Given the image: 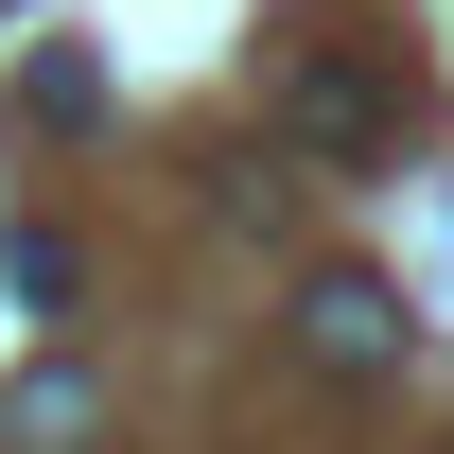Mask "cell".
I'll return each instance as SVG.
<instances>
[{
	"instance_id": "1",
	"label": "cell",
	"mask_w": 454,
	"mask_h": 454,
	"mask_svg": "<svg viewBox=\"0 0 454 454\" xmlns=\"http://www.w3.org/2000/svg\"><path fill=\"white\" fill-rule=\"evenodd\" d=\"M280 122H297V140H333V158H385V140H402V106H385L349 53H297V70H280Z\"/></svg>"
},
{
	"instance_id": "2",
	"label": "cell",
	"mask_w": 454,
	"mask_h": 454,
	"mask_svg": "<svg viewBox=\"0 0 454 454\" xmlns=\"http://www.w3.org/2000/svg\"><path fill=\"white\" fill-rule=\"evenodd\" d=\"M297 333H315V367H402V315H385L367 280H315V297H297Z\"/></svg>"
},
{
	"instance_id": "3",
	"label": "cell",
	"mask_w": 454,
	"mask_h": 454,
	"mask_svg": "<svg viewBox=\"0 0 454 454\" xmlns=\"http://www.w3.org/2000/svg\"><path fill=\"white\" fill-rule=\"evenodd\" d=\"M0 419H18V454H88V385H18Z\"/></svg>"
}]
</instances>
